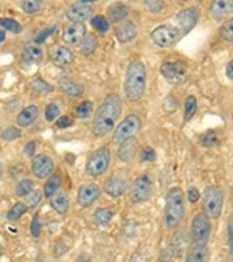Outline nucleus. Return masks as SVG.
I'll return each instance as SVG.
<instances>
[{
  "mask_svg": "<svg viewBox=\"0 0 233 262\" xmlns=\"http://www.w3.org/2000/svg\"><path fill=\"white\" fill-rule=\"evenodd\" d=\"M196 111H198V99H196V96H193V95L187 96L185 104H184V120L188 123L195 117Z\"/></svg>",
  "mask_w": 233,
  "mask_h": 262,
  "instance_id": "obj_30",
  "label": "nucleus"
},
{
  "mask_svg": "<svg viewBox=\"0 0 233 262\" xmlns=\"http://www.w3.org/2000/svg\"><path fill=\"white\" fill-rule=\"evenodd\" d=\"M78 45H80V53L83 56H90V55L95 53V50L98 48V39L93 34H86L84 39Z\"/></svg>",
  "mask_w": 233,
  "mask_h": 262,
  "instance_id": "obj_28",
  "label": "nucleus"
},
{
  "mask_svg": "<svg viewBox=\"0 0 233 262\" xmlns=\"http://www.w3.org/2000/svg\"><path fill=\"white\" fill-rule=\"evenodd\" d=\"M152 195V180L148 174L139 176L132 186H131V202L132 203H143L149 200Z\"/></svg>",
  "mask_w": 233,
  "mask_h": 262,
  "instance_id": "obj_10",
  "label": "nucleus"
},
{
  "mask_svg": "<svg viewBox=\"0 0 233 262\" xmlns=\"http://www.w3.org/2000/svg\"><path fill=\"white\" fill-rule=\"evenodd\" d=\"M113 209L106 206V208H98L96 211L93 213V222L98 225V227H107L113 217Z\"/></svg>",
  "mask_w": 233,
  "mask_h": 262,
  "instance_id": "obj_29",
  "label": "nucleus"
},
{
  "mask_svg": "<svg viewBox=\"0 0 233 262\" xmlns=\"http://www.w3.org/2000/svg\"><path fill=\"white\" fill-rule=\"evenodd\" d=\"M140 129H142V118L137 114H129L128 117H125L123 121H120L119 126L115 127V132L112 134V143L120 146L126 140L134 138Z\"/></svg>",
  "mask_w": 233,
  "mask_h": 262,
  "instance_id": "obj_5",
  "label": "nucleus"
},
{
  "mask_svg": "<svg viewBox=\"0 0 233 262\" xmlns=\"http://www.w3.org/2000/svg\"><path fill=\"white\" fill-rule=\"evenodd\" d=\"M174 20H176V25H174V27L178 28V31H179V34L182 37V36L188 34L195 28V25L198 24V20H199V10L196 7L185 8V10H182V11H179L176 14Z\"/></svg>",
  "mask_w": 233,
  "mask_h": 262,
  "instance_id": "obj_11",
  "label": "nucleus"
},
{
  "mask_svg": "<svg viewBox=\"0 0 233 262\" xmlns=\"http://www.w3.org/2000/svg\"><path fill=\"white\" fill-rule=\"evenodd\" d=\"M60 89L63 93L69 95V96H81L84 93V85L80 84L78 81H73L70 78L61 79L60 82Z\"/></svg>",
  "mask_w": 233,
  "mask_h": 262,
  "instance_id": "obj_25",
  "label": "nucleus"
},
{
  "mask_svg": "<svg viewBox=\"0 0 233 262\" xmlns=\"http://www.w3.org/2000/svg\"><path fill=\"white\" fill-rule=\"evenodd\" d=\"M90 109H92V101H89V99L83 101V102L80 104V106L76 107V117H80V118H87L89 114H90Z\"/></svg>",
  "mask_w": 233,
  "mask_h": 262,
  "instance_id": "obj_41",
  "label": "nucleus"
},
{
  "mask_svg": "<svg viewBox=\"0 0 233 262\" xmlns=\"http://www.w3.org/2000/svg\"><path fill=\"white\" fill-rule=\"evenodd\" d=\"M21 8H22L24 13H27V14H36V13L41 11L42 2H39V0H25V2L21 4Z\"/></svg>",
  "mask_w": 233,
  "mask_h": 262,
  "instance_id": "obj_35",
  "label": "nucleus"
},
{
  "mask_svg": "<svg viewBox=\"0 0 233 262\" xmlns=\"http://www.w3.org/2000/svg\"><path fill=\"white\" fill-rule=\"evenodd\" d=\"M122 98L116 93H110L107 95L101 104L98 106L95 115H93V121H92V132L95 137H104L107 135L115 123L119 121L120 115H122Z\"/></svg>",
  "mask_w": 233,
  "mask_h": 262,
  "instance_id": "obj_1",
  "label": "nucleus"
},
{
  "mask_svg": "<svg viewBox=\"0 0 233 262\" xmlns=\"http://www.w3.org/2000/svg\"><path fill=\"white\" fill-rule=\"evenodd\" d=\"M90 24H92L93 30L98 31V33H101V34L107 33L109 28H110V24L107 22V19L104 16H92Z\"/></svg>",
  "mask_w": 233,
  "mask_h": 262,
  "instance_id": "obj_34",
  "label": "nucleus"
},
{
  "mask_svg": "<svg viewBox=\"0 0 233 262\" xmlns=\"http://www.w3.org/2000/svg\"><path fill=\"white\" fill-rule=\"evenodd\" d=\"M179 37H181V34L174 25H160V27L154 28L151 33L152 42L160 48H171L179 40Z\"/></svg>",
  "mask_w": 233,
  "mask_h": 262,
  "instance_id": "obj_8",
  "label": "nucleus"
},
{
  "mask_svg": "<svg viewBox=\"0 0 233 262\" xmlns=\"http://www.w3.org/2000/svg\"><path fill=\"white\" fill-rule=\"evenodd\" d=\"M0 137H2L5 141H14V140H17V138L22 137V130L19 127H16V126H10V127H7V129L2 130Z\"/></svg>",
  "mask_w": 233,
  "mask_h": 262,
  "instance_id": "obj_37",
  "label": "nucleus"
},
{
  "mask_svg": "<svg viewBox=\"0 0 233 262\" xmlns=\"http://www.w3.org/2000/svg\"><path fill=\"white\" fill-rule=\"evenodd\" d=\"M48 58L51 62L57 66H69L75 62V55L72 53V50L63 45H53L48 50Z\"/></svg>",
  "mask_w": 233,
  "mask_h": 262,
  "instance_id": "obj_17",
  "label": "nucleus"
},
{
  "mask_svg": "<svg viewBox=\"0 0 233 262\" xmlns=\"http://www.w3.org/2000/svg\"><path fill=\"white\" fill-rule=\"evenodd\" d=\"M41 221H39V214H34L33 216V221H31V227H30V230H31V234L34 236V237H39V234H41Z\"/></svg>",
  "mask_w": 233,
  "mask_h": 262,
  "instance_id": "obj_46",
  "label": "nucleus"
},
{
  "mask_svg": "<svg viewBox=\"0 0 233 262\" xmlns=\"http://www.w3.org/2000/svg\"><path fill=\"white\" fill-rule=\"evenodd\" d=\"M76 262H90V256H87V254H80L78 259H76Z\"/></svg>",
  "mask_w": 233,
  "mask_h": 262,
  "instance_id": "obj_54",
  "label": "nucleus"
},
{
  "mask_svg": "<svg viewBox=\"0 0 233 262\" xmlns=\"http://www.w3.org/2000/svg\"><path fill=\"white\" fill-rule=\"evenodd\" d=\"M0 27H2L4 31H11L14 34L22 33V25L16 19H11V17H2V19H0Z\"/></svg>",
  "mask_w": 233,
  "mask_h": 262,
  "instance_id": "obj_32",
  "label": "nucleus"
},
{
  "mask_svg": "<svg viewBox=\"0 0 233 262\" xmlns=\"http://www.w3.org/2000/svg\"><path fill=\"white\" fill-rule=\"evenodd\" d=\"M54 171V163L53 159L47 154H39L36 157H33L31 162V172L34 177L37 179H45L50 177Z\"/></svg>",
  "mask_w": 233,
  "mask_h": 262,
  "instance_id": "obj_12",
  "label": "nucleus"
},
{
  "mask_svg": "<svg viewBox=\"0 0 233 262\" xmlns=\"http://www.w3.org/2000/svg\"><path fill=\"white\" fill-rule=\"evenodd\" d=\"M5 39H7V34H5V31H0V43L5 42Z\"/></svg>",
  "mask_w": 233,
  "mask_h": 262,
  "instance_id": "obj_55",
  "label": "nucleus"
},
{
  "mask_svg": "<svg viewBox=\"0 0 233 262\" xmlns=\"http://www.w3.org/2000/svg\"><path fill=\"white\" fill-rule=\"evenodd\" d=\"M36 144H37L36 141H28V143L25 144V152H27L28 155H33L34 150H36V147H37Z\"/></svg>",
  "mask_w": 233,
  "mask_h": 262,
  "instance_id": "obj_52",
  "label": "nucleus"
},
{
  "mask_svg": "<svg viewBox=\"0 0 233 262\" xmlns=\"http://www.w3.org/2000/svg\"><path fill=\"white\" fill-rule=\"evenodd\" d=\"M54 31H56V27L53 25V27H48V28H45V30H42V31H39L37 33V36L34 37V42H44L48 36H51V34H54Z\"/></svg>",
  "mask_w": 233,
  "mask_h": 262,
  "instance_id": "obj_43",
  "label": "nucleus"
},
{
  "mask_svg": "<svg viewBox=\"0 0 233 262\" xmlns=\"http://www.w3.org/2000/svg\"><path fill=\"white\" fill-rule=\"evenodd\" d=\"M42 192L41 191H31V192H28L24 199H25V206L27 208H34V206H37L39 203H41V200H42Z\"/></svg>",
  "mask_w": 233,
  "mask_h": 262,
  "instance_id": "obj_39",
  "label": "nucleus"
},
{
  "mask_svg": "<svg viewBox=\"0 0 233 262\" xmlns=\"http://www.w3.org/2000/svg\"><path fill=\"white\" fill-rule=\"evenodd\" d=\"M204 200V214L208 219H218L224 208V192L219 186L211 185L204 189L202 194Z\"/></svg>",
  "mask_w": 233,
  "mask_h": 262,
  "instance_id": "obj_4",
  "label": "nucleus"
},
{
  "mask_svg": "<svg viewBox=\"0 0 233 262\" xmlns=\"http://www.w3.org/2000/svg\"><path fill=\"white\" fill-rule=\"evenodd\" d=\"M142 160L143 162H154L156 160V152L152 147H145L142 150Z\"/></svg>",
  "mask_w": 233,
  "mask_h": 262,
  "instance_id": "obj_48",
  "label": "nucleus"
},
{
  "mask_svg": "<svg viewBox=\"0 0 233 262\" xmlns=\"http://www.w3.org/2000/svg\"><path fill=\"white\" fill-rule=\"evenodd\" d=\"M178 104H179L178 99L169 95V96L165 99V102H163V107L166 109V112H174V111L178 109Z\"/></svg>",
  "mask_w": 233,
  "mask_h": 262,
  "instance_id": "obj_45",
  "label": "nucleus"
},
{
  "mask_svg": "<svg viewBox=\"0 0 233 262\" xmlns=\"http://www.w3.org/2000/svg\"><path fill=\"white\" fill-rule=\"evenodd\" d=\"M31 90L36 93V95H48V93H51L53 92V85L51 84H48L45 79H42V78H36L33 82H31Z\"/></svg>",
  "mask_w": 233,
  "mask_h": 262,
  "instance_id": "obj_31",
  "label": "nucleus"
},
{
  "mask_svg": "<svg viewBox=\"0 0 233 262\" xmlns=\"http://www.w3.org/2000/svg\"><path fill=\"white\" fill-rule=\"evenodd\" d=\"M146 89V67L140 59H132L126 67L125 95L129 101H140Z\"/></svg>",
  "mask_w": 233,
  "mask_h": 262,
  "instance_id": "obj_2",
  "label": "nucleus"
},
{
  "mask_svg": "<svg viewBox=\"0 0 233 262\" xmlns=\"http://www.w3.org/2000/svg\"><path fill=\"white\" fill-rule=\"evenodd\" d=\"M115 37L120 43H129L137 37V27L134 22L126 20L122 25H119V28L115 30Z\"/></svg>",
  "mask_w": 233,
  "mask_h": 262,
  "instance_id": "obj_18",
  "label": "nucleus"
},
{
  "mask_svg": "<svg viewBox=\"0 0 233 262\" xmlns=\"http://www.w3.org/2000/svg\"><path fill=\"white\" fill-rule=\"evenodd\" d=\"M56 126L60 127V129H66V127L72 126V120H70V117H61V118H60V121L56 123Z\"/></svg>",
  "mask_w": 233,
  "mask_h": 262,
  "instance_id": "obj_50",
  "label": "nucleus"
},
{
  "mask_svg": "<svg viewBox=\"0 0 233 262\" xmlns=\"http://www.w3.org/2000/svg\"><path fill=\"white\" fill-rule=\"evenodd\" d=\"M210 233H211L210 219L204 213L196 214L193 217V222H191V239H193V242L198 245H205L207 241L210 239Z\"/></svg>",
  "mask_w": 233,
  "mask_h": 262,
  "instance_id": "obj_9",
  "label": "nucleus"
},
{
  "mask_svg": "<svg viewBox=\"0 0 233 262\" xmlns=\"http://www.w3.org/2000/svg\"><path fill=\"white\" fill-rule=\"evenodd\" d=\"M31 191H33V180H30V179H24L16 185V195L17 197H25Z\"/></svg>",
  "mask_w": 233,
  "mask_h": 262,
  "instance_id": "obj_36",
  "label": "nucleus"
},
{
  "mask_svg": "<svg viewBox=\"0 0 233 262\" xmlns=\"http://www.w3.org/2000/svg\"><path fill=\"white\" fill-rule=\"evenodd\" d=\"M110 165V150L109 147L103 146L93 150L86 162V174L90 177H100L103 176Z\"/></svg>",
  "mask_w": 233,
  "mask_h": 262,
  "instance_id": "obj_6",
  "label": "nucleus"
},
{
  "mask_svg": "<svg viewBox=\"0 0 233 262\" xmlns=\"http://www.w3.org/2000/svg\"><path fill=\"white\" fill-rule=\"evenodd\" d=\"M207 257H208L207 247L205 245L195 244L190 248V251H188V254H187V257H185L184 262H207Z\"/></svg>",
  "mask_w": 233,
  "mask_h": 262,
  "instance_id": "obj_27",
  "label": "nucleus"
},
{
  "mask_svg": "<svg viewBox=\"0 0 233 262\" xmlns=\"http://www.w3.org/2000/svg\"><path fill=\"white\" fill-rule=\"evenodd\" d=\"M37 117H39V109H37V106L31 104V106L25 107L17 115V126L19 127H30L37 121Z\"/></svg>",
  "mask_w": 233,
  "mask_h": 262,
  "instance_id": "obj_22",
  "label": "nucleus"
},
{
  "mask_svg": "<svg viewBox=\"0 0 233 262\" xmlns=\"http://www.w3.org/2000/svg\"><path fill=\"white\" fill-rule=\"evenodd\" d=\"M185 214V205H184V192L179 186H174L168 191L166 202H165V211H163V225L166 228H176Z\"/></svg>",
  "mask_w": 233,
  "mask_h": 262,
  "instance_id": "obj_3",
  "label": "nucleus"
},
{
  "mask_svg": "<svg viewBox=\"0 0 233 262\" xmlns=\"http://www.w3.org/2000/svg\"><path fill=\"white\" fill-rule=\"evenodd\" d=\"M69 195L67 192H56L53 197H50V206L54 209L57 214L66 216L69 211Z\"/></svg>",
  "mask_w": 233,
  "mask_h": 262,
  "instance_id": "obj_23",
  "label": "nucleus"
},
{
  "mask_svg": "<svg viewBox=\"0 0 233 262\" xmlns=\"http://www.w3.org/2000/svg\"><path fill=\"white\" fill-rule=\"evenodd\" d=\"M44 58V51L39 45L36 43H28L22 50V61L25 64H37Z\"/></svg>",
  "mask_w": 233,
  "mask_h": 262,
  "instance_id": "obj_21",
  "label": "nucleus"
},
{
  "mask_svg": "<svg viewBox=\"0 0 233 262\" xmlns=\"http://www.w3.org/2000/svg\"><path fill=\"white\" fill-rule=\"evenodd\" d=\"M101 195V189L95 183H86L81 185L78 189V203L81 208H89L92 206Z\"/></svg>",
  "mask_w": 233,
  "mask_h": 262,
  "instance_id": "obj_15",
  "label": "nucleus"
},
{
  "mask_svg": "<svg viewBox=\"0 0 233 262\" xmlns=\"http://www.w3.org/2000/svg\"><path fill=\"white\" fill-rule=\"evenodd\" d=\"M146 5V8L151 11V13H154V14H157V13H160L162 10H165V4L163 2H156V0H148V2L145 4Z\"/></svg>",
  "mask_w": 233,
  "mask_h": 262,
  "instance_id": "obj_44",
  "label": "nucleus"
},
{
  "mask_svg": "<svg viewBox=\"0 0 233 262\" xmlns=\"http://www.w3.org/2000/svg\"><path fill=\"white\" fill-rule=\"evenodd\" d=\"M126 189H128V177L123 176L122 172L113 174L112 177H109L104 182V188H103V191L113 199L122 197L126 192Z\"/></svg>",
  "mask_w": 233,
  "mask_h": 262,
  "instance_id": "obj_13",
  "label": "nucleus"
},
{
  "mask_svg": "<svg viewBox=\"0 0 233 262\" xmlns=\"http://www.w3.org/2000/svg\"><path fill=\"white\" fill-rule=\"evenodd\" d=\"M219 36L227 40L228 43H231L233 40V22L231 20H227L221 28H219Z\"/></svg>",
  "mask_w": 233,
  "mask_h": 262,
  "instance_id": "obj_40",
  "label": "nucleus"
},
{
  "mask_svg": "<svg viewBox=\"0 0 233 262\" xmlns=\"http://www.w3.org/2000/svg\"><path fill=\"white\" fill-rule=\"evenodd\" d=\"M92 13H93L92 5H89L87 2H83V0H81V2H73L67 8L66 16L72 22H81L83 24V22L92 19Z\"/></svg>",
  "mask_w": 233,
  "mask_h": 262,
  "instance_id": "obj_14",
  "label": "nucleus"
},
{
  "mask_svg": "<svg viewBox=\"0 0 233 262\" xmlns=\"http://www.w3.org/2000/svg\"><path fill=\"white\" fill-rule=\"evenodd\" d=\"M61 185H63V177H61V174H57V172H53L50 177H48V180H47V183H45V186H44V195L45 197H53L56 192H57V189L61 188Z\"/></svg>",
  "mask_w": 233,
  "mask_h": 262,
  "instance_id": "obj_26",
  "label": "nucleus"
},
{
  "mask_svg": "<svg viewBox=\"0 0 233 262\" xmlns=\"http://www.w3.org/2000/svg\"><path fill=\"white\" fill-rule=\"evenodd\" d=\"M131 262H148V254L145 250H139L134 253V256L131 257Z\"/></svg>",
  "mask_w": 233,
  "mask_h": 262,
  "instance_id": "obj_49",
  "label": "nucleus"
},
{
  "mask_svg": "<svg viewBox=\"0 0 233 262\" xmlns=\"http://www.w3.org/2000/svg\"><path fill=\"white\" fill-rule=\"evenodd\" d=\"M137 149H139V143L135 138H129L126 140L125 143L120 144V149H119V159L125 163L128 162H132L137 155Z\"/></svg>",
  "mask_w": 233,
  "mask_h": 262,
  "instance_id": "obj_19",
  "label": "nucleus"
},
{
  "mask_svg": "<svg viewBox=\"0 0 233 262\" xmlns=\"http://www.w3.org/2000/svg\"><path fill=\"white\" fill-rule=\"evenodd\" d=\"M218 134L215 132V130H207L205 134H202V137H201V143H202V146H205V147H215L216 144H218Z\"/></svg>",
  "mask_w": 233,
  "mask_h": 262,
  "instance_id": "obj_38",
  "label": "nucleus"
},
{
  "mask_svg": "<svg viewBox=\"0 0 233 262\" xmlns=\"http://www.w3.org/2000/svg\"><path fill=\"white\" fill-rule=\"evenodd\" d=\"M225 75H227V78L230 81L233 79V61H228L227 62V66H225Z\"/></svg>",
  "mask_w": 233,
  "mask_h": 262,
  "instance_id": "obj_53",
  "label": "nucleus"
},
{
  "mask_svg": "<svg viewBox=\"0 0 233 262\" xmlns=\"http://www.w3.org/2000/svg\"><path fill=\"white\" fill-rule=\"evenodd\" d=\"M27 206H25V203H16V205H13L11 208H10V211H8V214H7V217H8V221L10 222H16V221H19L25 213H27Z\"/></svg>",
  "mask_w": 233,
  "mask_h": 262,
  "instance_id": "obj_33",
  "label": "nucleus"
},
{
  "mask_svg": "<svg viewBox=\"0 0 233 262\" xmlns=\"http://www.w3.org/2000/svg\"><path fill=\"white\" fill-rule=\"evenodd\" d=\"M86 36V25L81 22H70L69 25L64 27L63 30V40L67 45H78Z\"/></svg>",
  "mask_w": 233,
  "mask_h": 262,
  "instance_id": "obj_16",
  "label": "nucleus"
},
{
  "mask_svg": "<svg viewBox=\"0 0 233 262\" xmlns=\"http://www.w3.org/2000/svg\"><path fill=\"white\" fill-rule=\"evenodd\" d=\"M57 117H60V107H57V104H48L45 107V120L47 121H54Z\"/></svg>",
  "mask_w": 233,
  "mask_h": 262,
  "instance_id": "obj_42",
  "label": "nucleus"
},
{
  "mask_svg": "<svg viewBox=\"0 0 233 262\" xmlns=\"http://www.w3.org/2000/svg\"><path fill=\"white\" fill-rule=\"evenodd\" d=\"M231 8L233 4L231 2H222V0H218V2H213L208 8V13L213 19L216 20H224L231 14Z\"/></svg>",
  "mask_w": 233,
  "mask_h": 262,
  "instance_id": "obj_20",
  "label": "nucleus"
},
{
  "mask_svg": "<svg viewBox=\"0 0 233 262\" xmlns=\"http://www.w3.org/2000/svg\"><path fill=\"white\" fill-rule=\"evenodd\" d=\"M187 199H188V202H190V203H196V202L201 199V192H199V189H198V188H195V186H190V188H188V191H187Z\"/></svg>",
  "mask_w": 233,
  "mask_h": 262,
  "instance_id": "obj_47",
  "label": "nucleus"
},
{
  "mask_svg": "<svg viewBox=\"0 0 233 262\" xmlns=\"http://www.w3.org/2000/svg\"><path fill=\"white\" fill-rule=\"evenodd\" d=\"M129 14V8L125 5V4H112L109 8H107V22H122L128 17Z\"/></svg>",
  "mask_w": 233,
  "mask_h": 262,
  "instance_id": "obj_24",
  "label": "nucleus"
},
{
  "mask_svg": "<svg viewBox=\"0 0 233 262\" xmlns=\"http://www.w3.org/2000/svg\"><path fill=\"white\" fill-rule=\"evenodd\" d=\"M231 227H233V224H231V219L228 221V251H230V254H231V248H233V231H231Z\"/></svg>",
  "mask_w": 233,
  "mask_h": 262,
  "instance_id": "obj_51",
  "label": "nucleus"
},
{
  "mask_svg": "<svg viewBox=\"0 0 233 262\" xmlns=\"http://www.w3.org/2000/svg\"><path fill=\"white\" fill-rule=\"evenodd\" d=\"M160 73L171 85H181L188 79V66L184 61L163 62L160 66Z\"/></svg>",
  "mask_w": 233,
  "mask_h": 262,
  "instance_id": "obj_7",
  "label": "nucleus"
}]
</instances>
